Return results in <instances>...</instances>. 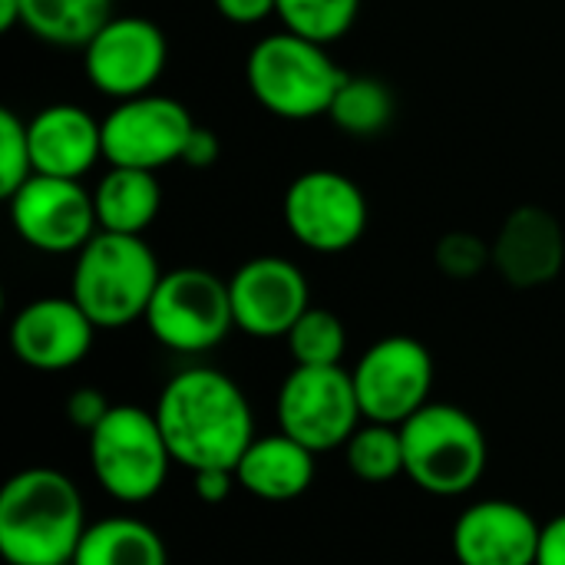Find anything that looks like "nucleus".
<instances>
[{
    "instance_id": "1",
    "label": "nucleus",
    "mask_w": 565,
    "mask_h": 565,
    "mask_svg": "<svg viewBox=\"0 0 565 565\" xmlns=\"http://www.w3.org/2000/svg\"><path fill=\"white\" fill-rule=\"evenodd\" d=\"M159 427L172 460L199 470H235L252 447L255 417L242 387L215 367H185L159 394Z\"/></svg>"
},
{
    "instance_id": "2",
    "label": "nucleus",
    "mask_w": 565,
    "mask_h": 565,
    "mask_svg": "<svg viewBox=\"0 0 565 565\" xmlns=\"http://www.w3.org/2000/svg\"><path fill=\"white\" fill-rule=\"evenodd\" d=\"M76 483L50 467H26L0 490V556L7 565H70L86 533Z\"/></svg>"
},
{
    "instance_id": "3",
    "label": "nucleus",
    "mask_w": 565,
    "mask_h": 565,
    "mask_svg": "<svg viewBox=\"0 0 565 565\" xmlns=\"http://www.w3.org/2000/svg\"><path fill=\"white\" fill-rule=\"evenodd\" d=\"M245 79L265 113L305 122L331 113L348 70L328 53L324 43L278 30L252 46L245 60Z\"/></svg>"
},
{
    "instance_id": "4",
    "label": "nucleus",
    "mask_w": 565,
    "mask_h": 565,
    "mask_svg": "<svg viewBox=\"0 0 565 565\" xmlns=\"http://www.w3.org/2000/svg\"><path fill=\"white\" fill-rule=\"evenodd\" d=\"M159 278V258L142 235L96 232L76 252L70 295L96 328L113 331L146 318Z\"/></svg>"
},
{
    "instance_id": "5",
    "label": "nucleus",
    "mask_w": 565,
    "mask_h": 565,
    "mask_svg": "<svg viewBox=\"0 0 565 565\" xmlns=\"http://www.w3.org/2000/svg\"><path fill=\"white\" fill-rule=\"evenodd\" d=\"M404 477L430 497H463L487 470L483 427L454 404H427L401 424Z\"/></svg>"
},
{
    "instance_id": "6",
    "label": "nucleus",
    "mask_w": 565,
    "mask_h": 565,
    "mask_svg": "<svg viewBox=\"0 0 565 565\" xmlns=\"http://www.w3.org/2000/svg\"><path fill=\"white\" fill-rule=\"evenodd\" d=\"M172 450L156 411L113 404L89 434V467L96 483L119 503H146L166 487Z\"/></svg>"
},
{
    "instance_id": "7",
    "label": "nucleus",
    "mask_w": 565,
    "mask_h": 565,
    "mask_svg": "<svg viewBox=\"0 0 565 565\" xmlns=\"http://www.w3.org/2000/svg\"><path fill=\"white\" fill-rule=\"evenodd\" d=\"M142 321L149 334L169 351L179 354L212 351L235 328L228 281L195 265L162 271Z\"/></svg>"
},
{
    "instance_id": "8",
    "label": "nucleus",
    "mask_w": 565,
    "mask_h": 565,
    "mask_svg": "<svg viewBox=\"0 0 565 565\" xmlns=\"http://www.w3.org/2000/svg\"><path fill=\"white\" fill-rule=\"evenodd\" d=\"M278 427L315 454L344 447L364 420L351 371L338 367H298L278 391Z\"/></svg>"
},
{
    "instance_id": "9",
    "label": "nucleus",
    "mask_w": 565,
    "mask_h": 565,
    "mask_svg": "<svg viewBox=\"0 0 565 565\" xmlns=\"http://www.w3.org/2000/svg\"><path fill=\"white\" fill-rule=\"evenodd\" d=\"M281 212L291 238L318 255L354 248L371 222L364 189L338 169H308L291 179Z\"/></svg>"
},
{
    "instance_id": "10",
    "label": "nucleus",
    "mask_w": 565,
    "mask_h": 565,
    "mask_svg": "<svg viewBox=\"0 0 565 565\" xmlns=\"http://www.w3.org/2000/svg\"><path fill=\"white\" fill-rule=\"evenodd\" d=\"M195 119L175 96L142 93L119 99L103 116V156L109 166H129L159 172L172 162H182Z\"/></svg>"
},
{
    "instance_id": "11",
    "label": "nucleus",
    "mask_w": 565,
    "mask_h": 565,
    "mask_svg": "<svg viewBox=\"0 0 565 565\" xmlns=\"http://www.w3.org/2000/svg\"><path fill=\"white\" fill-rule=\"evenodd\" d=\"M364 420L401 427L430 404L434 358L424 341L391 334L371 344L351 371Z\"/></svg>"
},
{
    "instance_id": "12",
    "label": "nucleus",
    "mask_w": 565,
    "mask_h": 565,
    "mask_svg": "<svg viewBox=\"0 0 565 565\" xmlns=\"http://www.w3.org/2000/svg\"><path fill=\"white\" fill-rule=\"evenodd\" d=\"M169 63V40L149 17H109L83 46V70L96 93L132 99L152 93Z\"/></svg>"
},
{
    "instance_id": "13",
    "label": "nucleus",
    "mask_w": 565,
    "mask_h": 565,
    "mask_svg": "<svg viewBox=\"0 0 565 565\" xmlns=\"http://www.w3.org/2000/svg\"><path fill=\"white\" fill-rule=\"evenodd\" d=\"M7 205L20 242L46 255H76L99 232L93 189L76 179L30 175Z\"/></svg>"
},
{
    "instance_id": "14",
    "label": "nucleus",
    "mask_w": 565,
    "mask_h": 565,
    "mask_svg": "<svg viewBox=\"0 0 565 565\" xmlns=\"http://www.w3.org/2000/svg\"><path fill=\"white\" fill-rule=\"evenodd\" d=\"M235 328L248 338H288L311 308L305 271L281 255H258L228 278Z\"/></svg>"
},
{
    "instance_id": "15",
    "label": "nucleus",
    "mask_w": 565,
    "mask_h": 565,
    "mask_svg": "<svg viewBox=\"0 0 565 565\" xmlns=\"http://www.w3.org/2000/svg\"><path fill=\"white\" fill-rule=\"evenodd\" d=\"M93 318L76 305L73 295L66 298H36L23 305L10 324V348L20 364L33 371H70L86 361L93 338Z\"/></svg>"
},
{
    "instance_id": "16",
    "label": "nucleus",
    "mask_w": 565,
    "mask_h": 565,
    "mask_svg": "<svg viewBox=\"0 0 565 565\" xmlns=\"http://www.w3.org/2000/svg\"><path fill=\"white\" fill-rule=\"evenodd\" d=\"M543 526L510 500H480L454 523V556L460 565H536Z\"/></svg>"
},
{
    "instance_id": "17",
    "label": "nucleus",
    "mask_w": 565,
    "mask_h": 565,
    "mask_svg": "<svg viewBox=\"0 0 565 565\" xmlns=\"http://www.w3.org/2000/svg\"><path fill=\"white\" fill-rule=\"evenodd\" d=\"M490 245H493V268L513 288H540L563 271V225L553 212L540 205L513 209Z\"/></svg>"
},
{
    "instance_id": "18",
    "label": "nucleus",
    "mask_w": 565,
    "mask_h": 565,
    "mask_svg": "<svg viewBox=\"0 0 565 565\" xmlns=\"http://www.w3.org/2000/svg\"><path fill=\"white\" fill-rule=\"evenodd\" d=\"M33 175L83 179L103 156V119L76 103H50L26 119Z\"/></svg>"
},
{
    "instance_id": "19",
    "label": "nucleus",
    "mask_w": 565,
    "mask_h": 565,
    "mask_svg": "<svg viewBox=\"0 0 565 565\" xmlns=\"http://www.w3.org/2000/svg\"><path fill=\"white\" fill-rule=\"evenodd\" d=\"M238 487L265 503L298 500L315 483V450L288 434L255 437L235 467Z\"/></svg>"
},
{
    "instance_id": "20",
    "label": "nucleus",
    "mask_w": 565,
    "mask_h": 565,
    "mask_svg": "<svg viewBox=\"0 0 565 565\" xmlns=\"http://www.w3.org/2000/svg\"><path fill=\"white\" fill-rule=\"evenodd\" d=\"M99 232L142 235L162 212V185L156 172L109 166L93 189Z\"/></svg>"
},
{
    "instance_id": "21",
    "label": "nucleus",
    "mask_w": 565,
    "mask_h": 565,
    "mask_svg": "<svg viewBox=\"0 0 565 565\" xmlns=\"http://www.w3.org/2000/svg\"><path fill=\"white\" fill-rule=\"evenodd\" d=\"M70 565H169L162 536L132 516H109L86 526Z\"/></svg>"
},
{
    "instance_id": "22",
    "label": "nucleus",
    "mask_w": 565,
    "mask_h": 565,
    "mask_svg": "<svg viewBox=\"0 0 565 565\" xmlns=\"http://www.w3.org/2000/svg\"><path fill=\"white\" fill-rule=\"evenodd\" d=\"M23 26L53 46H86L113 17V0H20Z\"/></svg>"
},
{
    "instance_id": "23",
    "label": "nucleus",
    "mask_w": 565,
    "mask_h": 565,
    "mask_svg": "<svg viewBox=\"0 0 565 565\" xmlns=\"http://www.w3.org/2000/svg\"><path fill=\"white\" fill-rule=\"evenodd\" d=\"M328 119L354 139L377 136L394 119V93L377 76H351L348 73V79L341 83V89L331 103Z\"/></svg>"
},
{
    "instance_id": "24",
    "label": "nucleus",
    "mask_w": 565,
    "mask_h": 565,
    "mask_svg": "<svg viewBox=\"0 0 565 565\" xmlns=\"http://www.w3.org/2000/svg\"><path fill=\"white\" fill-rule=\"evenodd\" d=\"M348 467L364 483H387L404 473V440L401 427L394 424H374L354 430V437L344 444Z\"/></svg>"
},
{
    "instance_id": "25",
    "label": "nucleus",
    "mask_w": 565,
    "mask_h": 565,
    "mask_svg": "<svg viewBox=\"0 0 565 565\" xmlns=\"http://www.w3.org/2000/svg\"><path fill=\"white\" fill-rule=\"evenodd\" d=\"M288 351L298 367H338L348 351L344 321L328 308H308L288 331Z\"/></svg>"
},
{
    "instance_id": "26",
    "label": "nucleus",
    "mask_w": 565,
    "mask_h": 565,
    "mask_svg": "<svg viewBox=\"0 0 565 565\" xmlns=\"http://www.w3.org/2000/svg\"><path fill=\"white\" fill-rule=\"evenodd\" d=\"M358 10L361 0H278L275 17L285 30L328 46L354 26Z\"/></svg>"
},
{
    "instance_id": "27",
    "label": "nucleus",
    "mask_w": 565,
    "mask_h": 565,
    "mask_svg": "<svg viewBox=\"0 0 565 565\" xmlns=\"http://www.w3.org/2000/svg\"><path fill=\"white\" fill-rule=\"evenodd\" d=\"M33 175L26 119L13 109H0V195L10 199Z\"/></svg>"
},
{
    "instance_id": "28",
    "label": "nucleus",
    "mask_w": 565,
    "mask_h": 565,
    "mask_svg": "<svg viewBox=\"0 0 565 565\" xmlns=\"http://www.w3.org/2000/svg\"><path fill=\"white\" fill-rule=\"evenodd\" d=\"M437 268L447 275V278H457V281H467V278H477L483 268L493 265V245L483 242L480 235L473 232H447L440 242H437Z\"/></svg>"
},
{
    "instance_id": "29",
    "label": "nucleus",
    "mask_w": 565,
    "mask_h": 565,
    "mask_svg": "<svg viewBox=\"0 0 565 565\" xmlns=\"http://www.w3.org/2000/svg\"><path fill=\"white\" fill-rule=\"evenodd\" d=\"M109 407H113V404L106 401L103 391H96V387H79V391H73L70 401H66V417H70L73 427L93 434V430L99 427V420L109 414Z\"/></svg>"
},
{
    "instance_id": "30",
    "label": "nucleus",
    "mask_w": 565,
    "mask_h": 565,
    "mask_svg": "<svg viewBox=\"0 0 565 565\" xmlns=\"http://www.w3.org/2000/svg\"><path fill=\"white\" fill-rule=\"evenodd\" d=\"M212 3L228 23H238V26H255L275 17L278 10V0H212Z\"/></svg>"
},
{
    "instance_id": "31",
    "label": "nucleus",
    "mask_w": 565,
    "mask_h": 565,
    "mask_svg": "<svg viewBox=\"0 0 565 565\" xmlns=\"http://www.w3.org/2000/svg\"><path fill=\"white\" fill-rule=\"evenodd\" d=\"M218 152H222L218 136L212 129H205V126H195V132L189 136V146L182 152V162L189 169H209V166L218 162Z\"/></svg>"
},
{
    "instance_id": "32",
    "label": "nucleus",
    "mask_w": 565,
    "mask_h": 565,
    "mask_svg": "<svg viewBox=\"0 0 565 565\" xmlns=\"http://www.w3.org/2000/svg\"><path fill=\"white\" fill-rule=\"evenodd\" d=\"M192 477H195V493H199L202 503H222V500H228L232 483L238 480L235 470H218V467L215 470H199Z\"/></svg>"
},
{
    "instance_id": "33",
    "label": "nucleus",
    "mask_w": 565,
    "mask_h": 565,
    "mask_svg": "<svg viewBox=\"0 0 565 565\" xmlns=\"http://www.w3.org/2000/svg\"><path fill=\"white\" fill-rule=\"evenodd\" d=\"M536 565H565V513L543 526Z\"/></svg>"
},
{
    "instance_id": "34",
    "label": "nucleus",
    "mask_w": 565,
    "mask_h": 565,
    "mask_svg": "<svg viewBox=\"0 0 565 565\" xmlns=\"http://www.w3.org/2000/svg\"><path fill=\"white\" fill-rule=\"evenodd\" d=\"M13 26H23L20 0H0V30H13Z\"/></svg>"
}]
</instances>
